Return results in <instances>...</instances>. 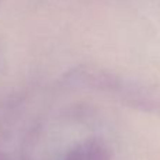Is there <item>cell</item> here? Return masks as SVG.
Instances as JSON below:
<instances>
[{"instance_id": "1", "label": "cell", "mask_w": 160, "mask_h": 160, "mask_svg": "<svg viewBox=\"0 0 160 160\" xmlns=\"http://www.w3.org/2000/svg\"><path fill=\"white\" fill-rule=\"evenodd\" d=\"M62 160H111L110 148L97 138L75 145Z\"/></svg>"}, {"instance_id": "2", "label": "cell", "mask_w": 160, "mask_h": 160, "mask_svg": "<svg viewBox=\"0 0 160 160\" xmlns=\"http://www.w3.org/2000/svg\"><path fill=\"white\" fill-rule=\"evenodd\" d=\"M0 160H6L4 158H3V155H0Z\"/></svg>"}]
</instances>
